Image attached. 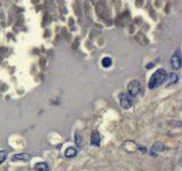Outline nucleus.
I'll return each instance as SVG.
<instances>
[{"label":"nucleus","instance_id":"f257e3e1","mask_svg":"<svg viewBox=\"0 0 182 171\" xmlns=\"http://www.w3.org/2000/svg\"><path fill=\"white\" fill-rule=\"evenodd\" d=\"M165 77H166V70H164V69H158V70L152 74L150 80H149V83H148L149 89H155V88L159 87L160 85H163L164 81H165Z\"/></svg>","mask_w":182,"mask_h":171},{"label":"nucleus","instance_id":"f03ea898","mask_svg":"<svg viewBox=\"0 0 182 171\" xmlns=\"http://www.w3.org/2000/svg\"><path fill=\"white\" fill-rule=\"evenodd\" d=\"M120 104L123 109L127 110L130 107H132L133 105V97L131 95H129L127 92H122L120 94Z\"/></svg>","mask_w":182,"mask_h":171},{"label":"nucleus","instance_id":"7ed1b4c3","mask_svg":"<svg viewBox=\"0 0 182 171\" xmlns=\"http://www.w3.org/2000/svg\"><path fill=\"white\" fill-rule=\"evenodd\" d=\"M140 89H141L140 82H139L138 80H132V81L127 85V94L131 95L132 97H134V96H137V95L139 94Z\"/></svg>","mask_w":182,"mask_h":171},{"label":"nucleus","instance_id":"20e7f679","mask_svg":"<svg viewBox=\"0 0 182 171\" xmlns=\"http://www.w3.org/2000/svg\"><path fill=\"white\" fill-rule=\"evenodd\" d=\"M170 64L174 70H179L181 67V57H180V53L177 52L170 59Z\"/></svg>","mask_w":182,"mask_h":171},{"label":"nucleus","instance_id":"39448f33","mask_svg":"<svg viewBox=\"0 0 182 171\" xmlns=\"http://www.w3.org/2000/svg\"><path fill=\"white\" fill-rule=\"evenodd\" d=\"M100 142H101V137H100V134H99V131L94 130V131L91 134L90 144L92 145V146H94V147H98V146H100Z\"/></svg>","mask_w":182,"mask_h":171},{"label":"nucleus","instance_id":"423d86ee","mask_svg":"<svg viewBox=\"0 0 182 171\" xmlns=\"http://www.w3.org/2000/svg\"><path fill=\"white\" fill-rule=\"evenodd\" d=\"M164 149H165V146L162 142H155L150 148V155L152 156H157V154L163 152Z\"/></svg>","mask_w":182,"mask_h":171},{"label":"nucleus","instance_id":"0eeeda50","mask_svg":"<svg viewBox=\"0 0 182 171\" xmlns=\"http://www.w3.org/2000/svg\"><path fill=\"white\" fill-rule=\"evenodd\" d=\"M31 159V155L28 153H18V154H15L13 155L11 160L15 162V161H22V162H28Z\"/></svg>","mask_w":182,"mask_h":171},{"label":"nucleus","instance_id":"6e6552de","mask_svg":"<svg viewBox=\"0 0 182 171\" xmlns=\"http://www.w3.org/2000/svg\"><path fill=\"white\" fill-rule=\"evenodd\" d=\"M179 80V77L177 73H166V77H165V81L166 85H173V83H177Z\"/></svg>","mask_w":182,"mask_h":171},{"label":"nucleus","instance_id":"1a4fd4ad","mask_svg":"<svg viewBox=\"0 0 182 171\" xmlns=\"http://www.w3.org/2000/svg\"><path fill=\"white\" fill-rule=\"evenodd\" d=\"M76 154H78V151H76V148H74V147H68V148H66V151H65V153H64V155H65L66 157H68V159L76 156Z\"/></svg>","mask_w":182,"mask_h":171},{"label":"nucleus","instance_id":"9d476101","mask_svg":"<svg viewBox=\"0 0 182 171\" xmlns=\"http://www.w3.org/2000/svg\"><path fill=\"white\" fill-rule=\"evenodd\" d=\"M34 169L36 171H50L49 166L46 162H39V163H36L34 166Z\"/></svg>","mask_w":182,"mask_h":171},{"label":"nucleus","instance_id":"9b49d317","mask_svg":"<svg viewBox=\"0 0 182 171\" xmlns=\"http://www.w3.org/2000/svg\"><path fill=\"white\" fill-rule=\"evenodd\" d=\"M74 140H75V144H76V146H78L79 148H82V146H83V138H82V135H81L79 131L75 132Z\"/></svg>","mask_w":182,"mask_h":171},{"label":"nucleus","instance_id":"f8f14e48","mask_svg":"<svg viewBox=\"0 0 182 171\" xmlns=\"http://www.w3.org/2000/svg\"><path fill=\"white\" fill-rule=\"evenodd\" d=\"M101 65L104 67H109L112 65V59L109 57H104L102 60H101Z\"/></svg>","mask_w":182,"mask_h":171},{"label":"nucleus","instance_id":"ddd939ff","mask_svg":"<svg viewBox=\"0 0 182 171\" xmlns=\"http://www.w3.org/2000/svg\"><path fill=\"white\" fill-rule=\"evenodd\" d=\"M6 157H7V152L3 151V149H1L0 151V164L6 160Z\"/></svg>","mask_w":182,"mask_h":171},{"label":"nucleus","instance_id":"4468645a","mask_svg":"<svg viewBox=\"0 0 182 171\" xmlns=\"http://www.w3.org/2000/svg\"><path fill=\"white\" fill-rule=\"evenodd\" d=\"M137 148H138V149H140V151H141V152H144V153H146V152H147V149H146L145 147H141V146H137Z\"/></svg>","mask_w":182,"mask_h":171}]
</instances>
